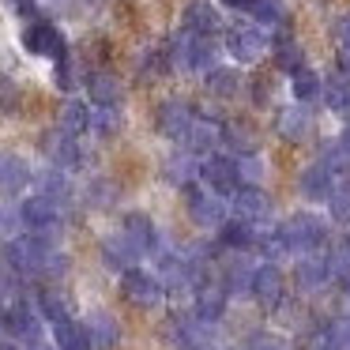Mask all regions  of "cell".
Wrapping results in <instances>:
<instances>
[{
    "instance_id": "cell-1",
    "label": "cell",
    "mask_w": 350,
    "mask_h": 350,
    "mask_svg": "<svg viewBox=\"0 0 350 350\" xmlns=\"http://www.w3.org/2000/svg\"><path fill=\"white\" fill-rule=\"evenodd\" d=\"M279 241H282V249L286 252H317L320 245H324V237H327V222L320 219V215H312V211H294L286 222H282L279 230Z\"/></svg>"
},
{
    "instance_id": "cell-2",
    "label": "cell",
    "mask_w": 350,
    "mask_h": 350,
    "mask_svg": "<svg viewBox=\"0 0 350 350\" xmlns=\"http://www.w3.org/2000/svg\"><path fill=\"white\" fill-rule=\"evenodd\" d=\"M49 252H57V249H49V245L38 241L34 234L12 237V241L4 245V260H8L4 267H8V271H16V275H42Z\"/></svg>"
},
{
    "instance_id": "cell-3",
    "label": "cell",
    "mask_w": 350,
    "mask_h": 350,
    "mask_svg": "<svg viewBox=\"0 0 350 350\" xmlns=\"http://www.w3.org/2000/svg\"><path fill=\"white\" fill-rule=\"evenodd\" d=\"M185 211H189L192 226L200 230H219L226 222V200L215 196L211 189H200L196 181L185 185Z\"/></svg>"
},
{
    "instance_id": "cell-4",
    "label": "cell",
    "mask_w": 350,
    "mask_h": 350,
    "mask_svg": "<svg viewBox=\"0 0 350 350\" xmlns=\"http://www.w3.org/2000/svg\"><path fill=\"white\" fill-rule=\"evenodd\" d=\"M226 49H230V57H234V61L256 64L260 57L271 49V38H267V31H264V27H256V23L230 27V31H226Z\"/></svg>"
},
{
    "instance_id": "cell-5",
    "label": "cell",
    "mask_w": 350,
    "mask_h": 350,
    "mask_svg": "<svg viewBox=\"0 0 350 350\" xmlns=\"http://www.w3.org/2000/svg\"><path fill=\"white\" fill-rule=\"evenodd\" d=\"M0 327L19 342H38L42 339V317L34 305L27 301H8L4 312H0Z\"/></svg>"
},
{
    "instance_id": "cell-6",
    "label": "cell",
    "mask_w": 350,
    "mask_h": 350,
    "mask_svg": "<svg viewBox=\"0 0 350 350\" xmlns=\"http://www.w3.org/2000/svg\"><path fill=\"white\" fill-rule=\"evenodd\" d=\"M121 294H124V301L139 305V309H154V305L162 301L159 279H154L151 271H144V267H129V271H121Z\"/></svg>"
},
{
    "instance_id": "cell-7",
    "label": "cell",
    "mask_w": 350,
    "mask_h": 350,
    "mask_svg": "<svg viewBox=\"0 0 350 350\" xmlns=\"http://www.w3.org/2000/svg\"><path fill=\"white\" fill-rule=\"evenodd\" d=\"M332 264H327V256H320V252H301V260L294 264V282L297 290H305V294H320V290L332 286Z\"/></svg>"
},
{
    "instance_id": "cell-8",
    "label": "cell",
    "mask_w": 350,
    "mask_h": 350,
    "mask_svg": "<svg viewBox=\"0 0 350 350\" xmlns=\"http://www.w3.org/2000/svg\"><path fill=\"white\" fill-rule=\"evenodd\" d=\"M230 200H234L237 219L249 222V226H256V230H260V222L271 219V196H267V192L260 189V185H241V189H237Z\"/></svg>"
},
{
    "instance_id": "cell-9",
    "label": "cell",
    "mask_w": 350,
    "mask_h": 350,
    "mask_svg": "<svg viewBox=\"0 0 350 350\" xmlns=\"http://www.w3.org/2000/svg\"><path fill=\"white\" fill-rule=\"evenodd\" d=\"M249 297H256L260 305H279L286 297V275H282L279 264H260L252 267V286H249Z\"/></svg>"
},
{
    "instance_id": "cell-10",
    "label": "cell",
    "mask_w": 350,
    "mask_h": 350,
    "mask_svg": "<svg viewBox=\"0 0 350 350\" xmlns=\"http://www.w3.org/2000/svg\"><path fill=\"white\" fill-rule=\"evenodd\" d=\"M192 294H196V309H192V317H196L204 327L219 324V320H222V312H226V301H230V297H226V290H222L215 279H200Z\"/></svg>"
},
{
    "instance_id": "cell-11",
    "label": "cell",
    "mask_w": 350,
    "mask_h": 350,
    "mask_svg": "<svg viewBox=\"0 0 350 350\" xmlns=\"http://www.w3.org/2000/svg\"><path fill=\"white\" fill-rule=\"evenodd\" d=\"M23 46H27V53H34V57H64L68 53V46H64V34L57 31L53 23H46V19H38V23H31L23 31Z\"/></svg>"
},
{
    "instance_id": "cell-12",
    "label": "cell",
    "mask_w": 350,
    "mask_h": 350,
    "mask_svg": "<svg viewBox=\"0 0 350 350\" xmlns=\"http://www.w3.org/2000/svg\"><path fill=\"white\" fill-rule=\"evenodd\" d=\"M200 177L211 185L215 196H234V192L241 189V181H237V166H234V159H226V154H211V159L200 162Z\"/></svg>"
},
{
    "instance_id": "cell-13",
    "label": "cell",
    "mask_w": 350,
    "mask_h": 350,
    "mask_svg": "<svg viewBox=\"0 0 350 350\" xmlns=\"http://www.w3.org/2000/svg\"><path fill=\"white\" fill-rule=\"evenodd\" d=\"M219 144H222V124H215L211 117H192L189 132H185V151L192 159H211Z\"/></svg>"
},
{
    "instance_id": "cell-14",
    "label": "cell",
    "mask_w": 350,
    "mask_h": 350,
    "mask_svg": "<svg viewBox=\"0 0 350 350\" xmlns=\"http://www.w3.org/2000/svg\"><path fill=\"white\" fill-rule=\"evenodd\" d=\"M42 151L49 154V162H53L57 170H79L83 166V147H79V139L76 136H68V132H49L46 139H42Z\"/></svg>"
},
{
    "instance_id": "cell-15",
    "label": "cell",
    "mask_w": 350,
    "mask_h": 350,
    "mask_svg": "<svg viewBox=\"0 0 350 350\" xmlns=\"http://www.w3.org/2000/svg\"><path fill=\"white\" fill-rule=\"evenodd\" d=\"M31 181H34V170L23 154L0 151V196H19Z\"/></svg>"
},
{
    "instance_id": "cell-16",
    "label": "cell",
    "mask_w": 350,
    "mask_h": 350,
    "mask_svg": "<svg viewBox=\"0 0 350 350\" xmlns=\"http://www.w3.org/2000/svg\"><path fill=\"white\" fill-rule=\"evenodd\" d=\"M19 219L27 230H61V204H53L49 196H27L19 207Z\"/></svg>"
},
{
    "instance_id": "cell-17",
    "label": "cell",
    "mask_w": 350,
    "mask_h": 350,
    "mask_svg": "<svg viewBox=\"0 0 350 350\" xmlns=\"http://www.w3.org/2000/svg\"><path fill=\"white\" fill-rule=\"evenodd\" d=\"M189 124H192V109L185 106L181 98H166L159 109H154V129H159V136H166V139H185Z\"/></svg>"
},
{
    "instance_id": "cell-18",
    "label": "cell",
    "mask_w": 350,
    "mask_h": 350,
    "mask_svg": "<svg viewBox=\"0 0 350 350\" xmlns=\"http://www.w3.org/2000/svg\"><path fill=\"white\" fill-rule=\"evenodd\" d=\"M275 132H279L286 144H301V139H309V132H312V113L301 106V102L282 106L279 113H275Z\"/></svg>"
},
{
    "instance_id": "cell-19",
    "label": "cell",
    "mask_w": 350,
    "mask_h": 350,
    "mask_svg": "<svg viewBox=\"0 0 350 350\" xmlns=\"http://www.w3.org/2000/svg\"><path fill=\"white\" fill-rule=\"evenodd\" d=\"M121 234L129 237L132 245H136V252L144 256V252H154L159 249V226H154V219L147 211H129L121 222Z\"/></svg>"
},
{
    "instance_id": "cell-20",
    "label": "cell",
    "mask_w": 350,
    "mask_h": 350,
    "mask_svg": "<svg viewBox=\"0 0 350 350\" xmlns=\"http://www.w3.org/2000/svg\"><path fill=\"white\" fill-rule=\"evenodd\" d=\"M181 23H185V34H192V38H211V34L222 27V19L207 0H192L189 8H185Z\"/></svg>"
},
{
    "instance_id": "cell-21",
    "label": "cell",
    "mask_w": 350,
    "mask_h": 350,
    "mask_svg": "<svg viewBox=\"0 0 350 350\" xmlns=\"http://www.w3.org/2000/svg\"><path fill=\"white\" fill-rule=\"evenodd\" d=\"M87 91H91V102L98 109H117L124 98V87L113 72H94V76L87 79Z\"/></svg>"
},
{
    "instance_id": "cell-22",
    "label": "cell",
    "mask_w": 350,
    "mask_h": 350,
    "mask_svg": "<svg viewBox=\"0 0 350 350\" xmlns=\"http://www.w3.org/2000/svg\"><path fill=\"white\" fill-rule=\"evenodd\" d=\"M83 327H87V342H91V350H113L117 342H121V327H117V320L109 317V312H94V317H87Z\"/></svg>"
},
{
    "instance_id": "cell-23",
    "label": "cell",
    "mask_w": 350,
    "mask_h": 350,
    "mask_svg": "<svg viewBox=\"0 0 350 350\" xmlns=\"http://www.w3.org/2000/svg\"><path fill=\"white\" fill-rule=\"evenodd\" d=\"M136 260H139V252L124 234H109L102 241V264L113 267V271H129V267H136Z\"/></svg>"
},
{
    "instance_id": "cell-24",
    "label": "cell",
    "mask_w": 350,
    "mask_h": 350,
    "mask_svg": "<svg viewBox=\"0 0 350 350\" xmlns=\"http://www.w3.org/2000/svg\"><path fill=\"white\" fill-rule=\"evenodd\" d=\"M297 189H301L305 200H332V192H335V174H332V170H324L320 162H312L309 170H301V181H297Z\"/></svg>"
},
{
    "instance_id": "cell-25",
    "label": "cell",
    "mask_w": 350,
    "mask_h": 350,
    "mask_svg": "<svg viewBox=\"0 0 350 350\" xmlns=\"http://www.w3.org/2000/svg\"><path fill=\"white\" fill-rule=\"evenodd\" d=\"M222 290H226V297H249V286H252V267L245 264V260H226V267H222Z\"/></svg>"
},
{
    "instance_id": "cell-26",
    "label": "cell",
    "mask_w": 350,
    "mask_h": 350,
    "mask_svg": "<svg viewBox=\"0 0 350 350\" xmlns=\"http://www.w3.org/2000/svg\"><path fill=\"white\" fill-rule=\"evenodd\" d=\"M34 181H38V196H49L53 200V204H68L72 200V181H68V174H64V170H46V174H38L34 177Z\"/></svg>"
},
{
    "instance_id": "cell-27",
    "label": "cell",
    "mask_w": 350,
    "mask_h": 350,
    "mask_svg": "<svg viewBox=\"0 0 350 350\" xmlns=\"http://www.w3.org/2000/svg\"><path fill=\"white\" fill-rule=\"evenodd\" d=\"M219 237H222V245H226V249H234V252L256 249V226H249V222H241V219L222 222V226H219Z\"/></svg>"
},
{
    "instance_id": "cell-28",
    "label": "cell",
    "mask_w": 350,
    "mask_h": 350,
    "mask_svg": "<svg viewBox=\"0 0 350 350\" xmlns=\"http://www.w3.org/2000/svg\"><path fill=\"white\" fill-rule=\"evenodd\" d=\"M320 98H324V106L332 109V113L350 117V79H342V76L324 79V83H320Z\"/></svg>"
},
{
    "instance_id": "cell-29",
    "label": "cell",
    "mask_w": 350,
    "mask_h": 350,
    "mask_svg": "<svg viewBox=\"0 0 350 350\" xmlns=\"http://www.w3.org/2000/svg\"><path fill=\"white\" fill-rule=\"evenodd\" d=\"M53 347L57 350H91V342H87V327L79 324V320H61V324H53Z\"/></svg>"
},
{
    "instance_id": "cell-30",
    "label": "cell",
    "mask_w": 350,
    "mask_h": 350,
    "mask_svg": "<svg viewBox=\"0 0 350 350\" xmlns=\"http://www.w3.org/2000/svg\"><path fill=\"white\" fill-rule=\"evenodd\" d=\"M222 144L234 147L237 154H256V132L249 121H226L222 124Z\"/></svg>"
},
{
    "instance_id": "cell-31",
    "label": "cell",
    "mask_w": 350,
    "mask_h": 350,
    "mask_svg": "<svg viewBox=\"0 0 350 350\" xmlns=\"http://www.w3.org/2000/svg\"><path fill=\"white\" fill-rule=\"evenodd\" d=\"M207 91H211L215 98L230 102L237 91H241V72H234V68H219V64H215V68L207 72Z\"/></svg>"
},
{
    "instance_id": "cell-32",
    "label": "cell",
    "mask_w": 350,
    "mask_h": 350,
    "mask_svg": "<svg viewBox=\"0 0 350 350\" xmlns=\"http://www.w3.org/2000/svg\"><path fill=\"white\" fill-rule=\"evenodd\" d=\"M271 53H275V68L286 72V76H294L297 68H305V53H301V46H297L294 38L271 42Z\"/></svg>"
},
{
    "instance_id": "cell-33",
    "label": "cell",
    "mask_w": 350,
    "mask_h": 350,
    "mask_svg": "<svg viewBox=\"0 0 350 350\" xmlns=\"http://www.w3.org/2000/svg\"><path fill=\"white\" fill-rule=\"evenodd\" d=\"M162 177L185 189V185H192V181L200 177V159H192L189 151H185V154H174V159L166 162V170H162Z\"/></svg>"
},
{
    "instance_id": "cell-34",
    "label": "cell",
    "mask_w": 350,
    "mask_h": 350,
    "mask_svg": "<svg viewBox=\"0 0 350 350\" xmlns=\"http://www.w3.org/2000/svg\"><path fill=\"white\" fill-rule=\"evenodd\" d=\"M87 124H91V109H87L83 102H76V98L64 102L61 106V132H68V136L79 139L87 132Z\"/></svg>"
},
{
    "instance_id": "cell-35",
    "label": "cell",
    "mask_w": 350,
    "mask_h": 350,
    "mask_svg": "<svg viewBox=\"0 0 350 350\" xmlns=\"http://www.w3.org/2000/svg\"><path fill=\"white\" fill-rule=\"evenodd\" d=\"M249 12H252V19H256V27H264V31L286 23V4H282V0H252Z\"/></svg>"
},
{
    "instance_id": "cell-36",
    "label": "cell",
    "mask_w": 350,
    "mask_h": 350,
    "mask_svg": "<svg viewBox=\"0 0 350 350\" xmlns=\"http://www.w3.org/2000/svg\"><path fill=\"white\" fill-rule=\"evenodd\" d=\"M320 72H312V68H297L294 76H290V91H294V98L301 102H312V98H320Z\"/></svg>"
},
{
    "instance_id": "cell-37",
    "label": "cell",
    "mask_w": 350,
    "mask_h": 350,
    "mask_svg": "<svg viewBox=\"0 0 350 350\" xmlns=\"http://www.w3.org/2000/svg\"><path fill=\"white\" fill-rule=\"evenodd\" d=\"M38 317L49 320V324L68 320V301H64L61 290H42V294H38Z\"/></svg>"
},
{
    "instance_id": "cell-38",
    "label": "cell",
    "mask_w": 350,
    "mask_h": 350,
    "mask_svg": "<svg viewBox=\"0 0 350 350\" xmlns=\"http://www.w3.org/2000/svg\"><path fill=\"white\" fill-rule=\"evenodd\" d=\"M87 132H94V136H102V139L117 136V132H121V113H117V109H91Z\"/></svg>"
},
{
    "instance_id": "cell-39",
    "label": "cell",
    "mask_w": 350,
    "mask_h": 350,
    "mask_svg": "<svg viewBox=\"0 0 350 350\" xmlns=\"http://www.w3.org/2000/svg\"><path fill=\"white\" fill-rule=\"evenodd\" d=\"M234 166H237V181L241 185H260V177H264V162H260V154H237Z\"/></svg>"
},
{
    "instance_id": "cell-40",
    "label": "cell",
    "mask_w": 350,
    "mask_h": 350,
    "mask_svg": "<svg viewBox=\"0 0 350 350\" xmlns=\"http://www.w3.org/2000/svg\"><path fill=\"white\" fill-rule=\"evenodd\" d=\"M87 204L91 207H113L117 204V185L106 181V177L91 181V189H87Z\"/></svg>"
},
{
    "instance_id": "cell-41",
    "label": "cell",
    "mask_w": 350,
    "mask_h": 350,
    "mask_svg": "<svg viewBox=\"0 0 350 350\" xmlns=\"http://www.w3.org/2000/svg\"><path fill=\"white\" fill-rule=\"evenodd\" d=\"M320 166L332 170V174H342V170H350V154L342 151L339 139H332V144H324V151H320Z\"/></svg>"
},
{
    "instance_id": "cell-42",
    "label": "cell",
    "mask_w": 350,
    "mask_h": 350,
    "mask_svg": "<svg viewBox=\"0 0 350 350\" xmlns=\"http://www.w3.org/2000/svg\"><path fill=\"white\" fill-rule=\"evenodd\" d=\"M327 204H332V219L339 222V226H350V185H347V189L335 185V192H332Z\"/></svg>"
},
{
    "instance_id": "cell-43",
    "label": "cell",
    "mask_w": 350,
    "mask_h": 350,
    "mask_svg": "<svg viewBox=\"0 0 350 350\" xmlns=\"http://www.w3.org/2000/svg\"><path fill=\"white\" fill-rule=\"evenodd\" d=\"M16 106H19V87L0 76V113H16Z\"/></svg>"
},
{
    "instance_id": "cell-44",
    "label": "cell",
    "mask_w": 350,
    "mask_h": 350,
    "mask_svg": "<svg viewBox=\"0 0 350 350\" xmlns=\"http://www.w3.org/2000/svg\"><path fill=\"white\" fill-rule=\"evenodd\" d=\"M57 87H61V91H72V87H76V64L68 61V53L57 57Z\"/></svg>"
},
{
    "instance_id": "cell-45",
    "label": "cell",
    "mask_w": 350,
    "mask_h": 350,
    "mask_svg": "<svg viewBox=\"0 0 350 350\" xmlns=\"http://www.w3.org/2000/svg\"><path fill=\"white\" fill-rule=\"evenodd\" d=\"M245 350H286V342H282L279 335H271V332H260V335H252V339L245 342Z\"/></svg>"
},
{
    "instance_id": "cell-46",
    "label": "cell",
    "mask_w": 350,
    "mask_h": 350,
    "mask_svg": "<svg viewBox=\"0 0 350 350\" xmlns=\"http://www.w3.org/2000/svg\"><path fill=\"white\" fill-rule=\"evenodd\" d=\"M332 34H335V42H339V46H350V12H347V16L335 19Z\"/></svg>"
},
{
    "instance_id": "cell-47",
    "label": "cell",
    "mask_w": 350,
    "mask_h": 350,
    "mask_svg": "<svg viewBox=\"0 0 350 350\" xmlns=\"http://www.w3.org/2000/svg\"><path fill=\"white\" fill-rule=\"evenodd\" d=\"M335 64H339V76L350 79V46H339V53H335Z\"/></svg>"
},
{
    "instance_id": "cell-48",
    "label": "cell",
    "mask_w": 350,
    "mask_h": 350,
    "mask_svg": "<svg viewBox=\"0 0 350 350\" xmlns=\"http://www.w3.org/2000/svg\"><path fill=\"white\" fill-rule=\"evenodd\" d=\"M222 4H226V8H249L252 0H222Z\"/></svg>"
},
{
    "instance_id": "cell-49",
    "label": "cell",
    "mask_w": 350,
    "mask_h": 350,
    "mask_svg": "<svg viewBox=\"0 0 350 350\" xmlns=\"http://www.w3.org/2000/svg\"><path fill=\"white\" fill-rule=\"evenodd\" d=\"M339 144H342V151L350 154V124H347V132H342V136H339Z\"/></svg>"
},
{
    "instance_id": "cell-50",
    "label": "cell",
    "mask_w": 350,
    "mask_h": 350,
    "mask_svg": "<svg viewBox=\"0 0 350 350\" xmlns=\"http://www.w3.org/2000/svg\"><path fill=\"white\" fill-rule=\"evenodd\" d=\"M27 350H57V347H46V342L38 339V342H27Z\"/></svg>"
},
{
    "instance_id": "cell-51",
    "label": "cell",
    "mask_w": 350,
    "mask_h": 350,
    "mask_svg": "<svg viewBox=\"0 0 350 350\" xmlns=\"http://www.w3.org/2000/svg\"><path fill=\"white\" fill-rule=\"evenodd\" d=\"M312 350H339V347H335V342H327V339H320V342H317V347H312Z\"/></svg>"
},
{
    "instance_id": "cell-52",
    "label": "cell",
    "mask_w": 350,
    "mask_h": 350,
    "mask_svg": "<svg viewBox=\"0 0 350 350\" xmlns=\"http://www.w3.org/2000/svg\"><path fill=\"white\" fill-rule=\"evenodd\" d=\"M0 350H23V347H16V342H0Z\"/></svg>"
},
{
    "instance_id": "cell-53",
    "label": "cell",
    "mask_w": 350,
    "mask_h": 350,
    "mask_svg": "<svg viewBox=\"0 0 350 350\" xmlns=\"http://www.w3.org/2000/svg\"><path fill=\"white\" fill-rule=\"evenodd\" d=\"M4 226H8V215H4V211H0V230H4Z\"/></svg>"
},
{
    "instance_id": "cell-54",
    "label": "cell",
    "mask_w": 350,
    "mask_h": 350,
    "mask_svg": "<svg viewBox=\"0 0 350 350\" xmlns=\"http://www.w3.org/2000/svg\"><path fill=\"white\" fill-rule=\"evenodd\" d=\"M94 4H102V0H94Z\"/></svg>"
}]
</instances>
